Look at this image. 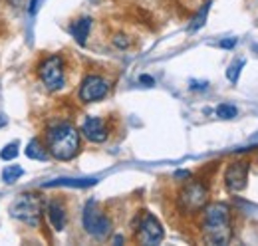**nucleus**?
Instances as JSON below:
<instances>
[{
  "instance_id": "obj_12",
  "label": "nucleus",
  "mask_w": 258,
  "mask_h": 246,
  "mask_svg": "<svg viewBox=\"0 0 258 246\" xmlns=\"http://www.w3.org/2000/svg\"><path fill=\"white\" fill-rule=\"evenodd\" d=\"M90 28H92V18H80V20H76V22L72 24V28H70V30H72V36L76 38V42H78L80 46L86 44Z\"/></svg>"
},
{
  "instance_id": "obj_15",
  "label": "nucleus",
  "mask_w": 258,
  "mask_h": 246,
  "mask_svg": "<svg viewBox=\"0 0 258 246\" xmlns=\"http://www.w3.org/2000/svg\"><path fill=\"white\" fill-rule=\"evenodd\" d=\"M22 175H24V169H22V167H18V165H8V167L2 171V181L12 184V183H16Z\"/></svg>"
},
{
  "instance_id": "obj_11",
  "label": "nucleus",
  "mask_w": 258,
  "mask_h": 246,
  "mask_svg": "<svg viewBox=\"0 0 258 246\" xmlns=\"http://www.w3.org/2000/svg\"><path fill=\"white\" fill-rule=\"evenodd\" d=\"M48 218H50V224L54 226V230H64L66 228V220H68V215H66V207L60 203V201H50L48 203Z\"/></svg>"
},
{
  "instance_id": "obj_26",
  "label": "nucleus",
  "mask_w": 258,
  "mask_h": 246,
  "mask_svg": "<svg viewBox=\"0 0 258 246\" xmlns=\"http://www.w3.org/2000/svg\"><path fill=\"white\" fill-rule=\"evenodd\" d=\"M115 244H119V242H123V236H115V240H113Z\"/></svg>"
},
{
  "instance_id": "obj_9",
  "label": "nucleus",
  "mask_w": 258,
  "mask_h": 246,
  "mask_svg": "<svg viewBox=\"0 0 258 246\" xmlns=\"http://www.w3.org/2000/svg\"><path fill=\"white\" fill-rule=\"evenodd\" d=\"M248 163L246 161H236V163H230L228 169L225 173V184L230 193H240L246 181H248Z\"/></svg>"
},
{
  "instance_id": "obj_19",
  "label": "nucleus",
  "mask_w": 258,
  "mask_h": 246,
  "mask_svg": "<svg viewBox=\"0 0 258 246\" xmlns=\"http://www.w3.org/2000/svg\"><path fill=\"white\" fill-rule=\"evenodd\" d=\"M209 6H211V2H207V4L201 8V12L195 16L193 24H191V30H199V28L205 24V20H207V12H209Z\"/></svg>"
},
{
  "instance_id": "obj_22",
  "label": "nucleus",
  "mask_w": 258,
  "mask_h": 246,
  "mask_svg": "<svg viewBox=\"0 0 258 246\" xmlns=\"http://www.w3.org/2000/svg\"><path fill=\"white\" fill-rule=\"evenodd\" d=\"M139 82L145 84V86H153V84H155V80H153L151 76H139Z\"/></svg>"
},
{
  "instance_id": "obj_10",
  "label": "nucleus",
  "mask_w": 258,
  "mask_h": 246,
  "mask_svg": "<svg viewBox=\"0 0 258 246\" xmlns=\"http://www.w3.org/2000/svg\"><path fill=\"white\" fill-rule=\"evenodd\" d=\"M82 135L92 143H103L109 137V129L101 117H86L82 123Z\"/></svg>"
},
{
  "instance_id": "obj_2",
  "label": "nucleus",
  "mask_w": 258,
  "mask_h": 246,
  "mask_svg": "<svg viewBox=\"0 0 258 246\" xmlns=\"http://www.w3.org/2000/svg\"><path fill=\"white\" fill-rule=\"evenodd\" d=\"M203 236L209 244H228L230 209L225 203H213L203 209Z\"/></svg>"
},
{
  "instance_id": "obj_17",
  "label": "nucleus",
  "mask_w": 258,
  "mask_h": 246,
  "mask_svg": "<svg viewBox=\"0 0 258 246\" xmlns=\"http://www.w3.org/2000/svg\"><path fill=\"white\" fill-rule=\"evenodd\" d=\"M16 157H18V143H8L0 151V159H4V161H14Z\"/></svg>"
},
{
  "instance_id": "obj_6",
  "label": "nucleus",
  "mask_w": 258,
  "mask_h": 246,
  "mask_svg": "<svg viewBox=\"0 0 258 246\" xmlns=\"http://www.w3.org/2000/svg\"><path fill=\"white\" fill-rule=\"evenodd\" d=\"M82 222L88 234H92L94 238H105L111 232V220L103 215V211L97 207V203L92 199L86 203L84 207V215H82Z\"/></svg>"
},
{
  "instance_id": "obj_1",
  "label": "nucleus",
  "mask_w": 258,
  "mask_h": 246,
  "mask_svg": "<svg viewBox=\"0 0 258 246\" xmlns=\"http://www.w3.org/2000/svg\"><path fill=\"white\" fill-rule=\"evenodd\" d=\"M46 139V149L58 161H72L76 155L80 153V131L68 121L54 123L46 129L44 133Z\"/></svg>"
},
{
  "instance_id": "obj_7",
  "label": "nucleus",
  "mask_w": 258,
  "mask_h": 246,
  "mask_svg": "<svg viewBox=\"0 0 258 246\" xmlns=\"http://www.w3.org/2000/svg\"><path fill=\"white\" fill-rule=\"evenodd\" d=\"M165 236L159 218L151 213H143L141 220H139V228H137V242L145 246L159 244Z\"/></svg>"
},
{
  "instance_id": "obj_24",
  "label": "nucleus",
  "mask_w": 258,
  "mask_h": 246,
  "mask_svg": "<svg viewBox=\"0 0 258 246\" xmlns=\"http://www.w3.org/2000/svg\"><path fill=\"white\" fill-rule=\"evenodd\" d=\"M36 6H38V0H32L30 2V14H36Z\"/></svg>"
},
{
  "instance_id": "obj_18",
  "label": "nucleus",
  "mask_w": 258,
  "mask_h": 246,
  "mask_svg": "<svg viewBox=\"0 0 258 246\" xmlns=\"http://www.w3.org/2000/svg\"><path fill=\"white\" fill-rule=\"evenodd\" d=\"M244 68V61H236V64H232L228 70H226V78L232 82V84H236L238 82V76H240V70Z\"/></svg>"
},
{
  "instance_id": "obj_25",
  "label": "nucleus",
  "mask_w": 258,
  "mask_h": 246,
  "mask_svg": "<svg viewBox=\"0 0 258 246\" xmlns=\"http://www.w3.org/2000/svg\"><path fill=\"white\" fill-rule=\"evenodd\" d=\"M4 125H6V117L0 113V127H4Z\"/></svg>"
},
{
  "instance_id": "obj_3",
  "label": "nucleus",
  "mask_w": 258,
  "mask_h": 246,
  "mask_svg": "<svg viewBox=\"0 0 258 246\" xmlns=\"http://www.w3.org/2000/svg\"><path fill=\"white\" fill-rule=\"evenodd\" d=\"M10 216L28 224L30 228H36L40 224V216H42V203H40L38 195H32V193L18 195L10 205Z\"/></svg>"
},
{
  "instance_id": "obj_5",
  "label": "nucleus",
  "mask_w": 258,
  "mask_h": 246,
  "mask_svg": "<svg viewBox=\"0 0 258 246\" xmlns=\"http://www.w3.org/2000/svg\"><path fill=\"white\" fill-rule=\"evenodd\" d=\"M38 76L50 92L62 90L66 86V66L62 56L54 54V56H48L46 60H42V64L38 66Z\"/></svg>"
},
{
  "instance_id": "obj_16",
  "label": "nucleus",
  "mask_w": 258,
  "mask_h": 246,
  "mask_svg": "<svg viewBox=\"0 0 258 246\" xmlns=\"http://www.w3.org/2000/svg\"><path fill=\"white\" fill-rule=\"evenodd\" d=\"M217 115H219L221 119H234V117L238 115V109H236L234 105H230V103H221V105L217 107Z\"/></svg>"
},
{
  "instance_id": "obj_4",
  "label": "nucleus",
  "mask_w": 258,
  "mask_h": 246,
  "mask_svg": "<svg viewBox=\"0 0 258 246\" xmlns=\"http://www.w3.org/2000/svg\"><path fill=\"white\" fill-rule=\"evenodd\" d=\"M209 201V189L201 181H189L179 193V209L185 215L201 213L207 207Z\"/></svg>"
},
{
  "instance_id": "obj_8",
  "label": "nucleus",
  "mask_w": 258,
  "mask_h": 246,
  "mask_svg": "<svg viewBox=\"0 0 258 246\" xmlns=\"http://www.w3.org/2000/svg\"><path fill=\"white\" fill-rule=\"evenodd\" d=\"M109 92V82L97 74H90L82 80V86H80V99L84 103H94V101H99L103 99Z\"/></svg>"
},
{
  "instance_id": "obj_23",
  "label": "nucleus",
  "mask_w": 258,
  "mask_h": 246,
  "mask_svg": "<svg viewBox=\"0 0 258 246\" xmlns=\"http://www.w3.org/2000/svg\"><path fill=\"white\" fill-rule=\"evenodd\" d=\"M175 177H177V179H189L191 175H189L187 171H177V173H175Z\"/></svg>"
},
{
  "instance_id": "obj_14",
  "label": "nucleus",
  "mask_w": 258,
  "mask_h": 246,
  "mask_svg": "<svg viewBox=\"0 0 258 246\" xmlns=\"http://www.w3.org/2000/svg\"><path fill=\"white\" fill-rule=\"evenodd\" d=\"M24 153H26L28 159H34V161H46V159H48V149H44V145H42L38 139H32V141L26 145Z\"/></svg>"
},
{
  "instance_id": "obj_20",
  "label": "nucleus",
  "mask_w": 258,
  "mask_h": 246,
  "mask_svg": "<svg viewBox=\"0 0 258 246\" xmlns=\"http://www.w3.org/2000/svg\"><path fill=\"white\" fill-rule=\"evenodd\" d=\"M113 44L117 46V48H129V44H131V40H129L125 34H117L115 38H113Z\"/></svg>"
},
{
  "instance_id": "obj_21",
  "label": "nucleus",
  "mask_w": 258,
  "mask_h": 246,
  "mask_svg": "<svg viewBox=\"0 0 258 246\" xmlns=\"http://www.w3.org/2000/svg\"><path fill=\"white\" fill-rule=\"evenodd\" d=\"M234 46H236V38H228L221 42V48H234Z\"/></svg>"
},
{
  "instance_id": "obj_13",
  "label": "nucleus",
  "mask_w": 258,
  "mask_h": 246,
  "mask_svg": "<svg viewBox=\"0 0 258 246\" xmlns=\"http://www.w3.org/2000/svg\"><path fill=\"white\" fill-rule=\"evenodd\" d=\"M97 183V179H54L50 183H46L44 187H72V189H86V187H94Z\"/></svg>"
}]
</instances>
